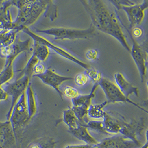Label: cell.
I'll return each instance as SVG.
<instances>
[{
    "label": "cell",
    "instance_id": "1",
    "mask_svg": "<svg viewBox=\"0 0 148 148\" xmlns=\"http://www.w3.org/2000/svg\"><path fill=\"white\" fill-rule=\"evenodd\" d=\"M89 14L95 28L113 37L128 52L130 47L118 18L101 0L79 1Z\"/></svg>",
    "mask_w": 148,
    "mask_h": 148
},
{
    "label": "cell",
    "instance_id": "2",
    "mask_svg": "<svg viewBox=\"0 0 148 148\" xmlns=\"http://www.w3.org/2000/svg\"><path fill=\"white\" fill-rule=\"evenodd\" d=\"M50 1H11L12 6L18 8V14L14 21V29L18 32L34 24L47 11Z\"/></svg>",
    "mask_w": 148,
    "mask_h": 148
},
{
    "label": "cell",
    "instance_id": "3",
    "mask_svg": "<svg viewBox=\"0 0 148 148\" xmlns=\"http://www.w3.org/2000/svg\"><path fill=\"white\" fill-rule=\"evenodd\" d=\"M36 31L40 34L51 35L56 40H75L78 39L89 40L94 37L95 34V28L92 23H91L89 27L87 29L52 27L44 29H36Z\"/></svg>",
    "mask_w": 148,
    "mask_h": 148
},
{
    "label": "cell",
    "instance_id": "4",
    "mask_svg": "<svg viewBox=\"0 0 148 148\" xmlns=\"http://www.w3.org/2000/svg\"><path fill=\"white\" fill-rule=\"evenodd\" d=\"M29 80L30 78L27 76L22 75L19 79L14 81V82H8L2 87L7 94L10 95L12 98L11 107L6 115L7 121L10 120L15 104L22 94L26 92L27 87L29 84Z\"/></svg>",
    "mask_w": 148,
    "mask_h": 148
},
{
    "label": "cell",
    "instance_id": "5",
    "mask_svg": "<svg viewBox=\"0 0 148 148\" xmlns=\"http://www.w3.org/2000/svg\"><path fill=\"white\" fill-rule=\"evenodd\" d=\"M98 85L101 88L104 92L108 103H115L119 102L130 103L140 109L142 110L145 111L146 113H148L146 110L141 108L139 105L131 101L129 98H127L122 93L121 90L114 82L103 78Z\"/></svg>",
    "mask_w": 148,
    "mask_h": 148
},
{
    "label": "cell",
    "instance_id": "6",
    "mask_svg": "<svg viewBox=\"0 0 148 148\" xmlns=\"http://www.w3.org/2000/svg\"><path fill=\"white\" fill-rule=\"evenodd\" d=\"M22 31H23L24 33L28 35L34 41H36V42H38L43 45H45V46L48 47L49 49H52L53 51H54L56 53H57L58 55L61 56L62 57L67 59L69 61L74 62L75 64L84 68L86 70L91 67L88 64L78 59L77 58L74 57V56H73L72 54L68 52L67 51H66L63 48L55 45L53 43H52V42H51L50 41L47 40L46 38H44L43 37L40 36L38 34H37L34 33L28 28V27L24 28L22 30Z\"/></svg>",
    "mask_w": 148,
    "mask_h": 148
},
{
    "label": "cell",
    "instance_id": "7",
    "mask_svg": "<svg viewBox=\"0 0 148 148\" xmlns=\"http://www.w3.org/2000/svg\"><path fill=\"white\" fill-rule=\"evenodd\" d=\"M30 119L25 92L22 94L15 104L9 121L11 122L15 133L16 130L25 126Z\"/></svg>",
    "mask_w": 148,
    "mask_h": 148
},
{
    "label": "cell",
    "instance_id": "8",
    "mask_svg": "<svg viewBox=\"0 0 148 148\" xmlns=\"http://www.w3.org/2000/svg\"><path fill=\"white\" fill-rule=\"evenodd\" d=\"M129 33L130 37L132 41V46L130 48V55L134 62L138 68L141 82L145 80L147 77V52H145L135 40L130 30L127 29Z\"/></svg>",
    "mask_w": 148,
    "mask_h": 148
},
{
    "label": "cell",
    "instance_id": "9",
    "mask_svg": "<svg viewBox=\"0 0 148 148\" xmlns=\"http://www.w3.org/2000/svg\"><path fill=\"white\" fill-rule=\"evenodd\" d=\"M30 44V39L22 41L16 38L12 44L0 49V57L6 58L5 66L9 64H13L14 60L19 54L29 51Z\"/></svg>",
    "mask_w": 148,
    "mask_h": 148
},
{
    "label": "cell",
    "instance_id": "10",
    "mask_svg": "<svg viewBox=\"0 0 148 148\" xmlns=\"http://www.w3.org/2000/svg\"><path fill=\"white\" fill-rule=\"evenodd\" d=\"M148 7V1L145 0L141 3H135L130 6H121L119 10H123L127 15L129 27L132 29L140 25L144 18L145 11Z\"/></svg>",
    "mask_w": 148,
    "mask_h": 148
},
{
    "label": "cell",
    "instance_id": "11",
    "mask_svg": "<svg viewBox=\"0 0 148 148\" xmlns=\"http://www.w3.org/2000/svg\"><path fill=\"white\" fill-rule=\"evenodd\" d=\"M141 144H138L122 135L104 139L92 148H140Z\"/></svg>",
    "mask_w": 148,
    "mask_h": 148
},
{
    "label": "cell",
    "instance_id": "12",
    "mask_svg": "<svg viewBox=\"0 0 148 148\" xmlns=\"http://www.w3.org/2000/svg\"><path fill=\"white\" fill-rule=\"evenodd\" d=\"M34 77L38 78L43 83L53 88L57 92L62 100H63V93L60 89V86L65 82L74 80V78L73 77L62 76L57 74L50 68L46 69V71L43 74L35 75Z\"/></svg>",
    "mask_w": 148,
    "mask_h": 148
},
{
    "label": "cell",
    "instance_id": "13",
    "mask_svg": "<svg viewBox=\"0 0 148 148\" xmlns=\"http://www.w3.org/2000/svg\"><path fill=\"white\" fill-rule=\"evenodd\" d=\"M15 140V133L10 121H0V148H9Z\"/></svg>",
    "mask_w": 148,
    "mask_h": 148
},
{
    "label": "cell",
    "instance_id": "14",
    "mask_svg": "<svg viewBox=\"0 0 148 148\" xmlns=\"http://www.w3.org/2000/svg\"><path fill=\"white\" fill-rule=\"evenodd\" d=\"M2 6L0 7V29L11 30L14 29V21L9 10L12 6L11 1H3Z\"/></svg>",
    "mask_w": 148,
    "mask_h": 148
},
{
    "label": "cell",
    "instance_id": "15",
    "mask_svg": "<svg viewBox=\"0 0 148 148\" xmlns=\"http://www.w3.org/2000/svg\"><path fill=\"white\" fill-rule=\"evenodd\" d=\"M114 79L116 85L127 98H129L132 94H134L137 97L139 96V90L138 88L133 86L129 83L121 73H115Z\"/></svg>",
    "mask_w": 148,
    "mask_h": 148
},
{
    "label": "cell",
    "instance_id": "16",
    "mask_svg": "<svg viewBox=\"0 0 148 148\" xmlns=\"http://www.w3.org/2000/svg\"><path fill=\"white\" fill-rule=\"evenodd\" d=\"M124 121V120L122 119L121 115L117 118V116H113L110 112H106L103 121L106 130L109 134H119Z\"/></svg>",
    "mask_w": 148,
    "mask_h": 148
},
{
    "label": "cell",
    "instance_id": "17",
    "mask_svg": "<svg viewBox=\"0 0 148 148\" xmlns=\"http://www.w3.org/2000/svg\"><path fill=\"white\" fill-rule=\"evenodd\" d=\"M99 87L98 84H94L90 92L87 95H79L75 98L72 99L73 107H84L88 109L92 104V99L95 95V91Z\"/></svg>",
    "mask_w": 148,
    "mask_h": 148
},
{
    "label": "cell",
    "instance_id": "18",
    "mask_svg": "<svg viewBox=\"0 0 148 148\" xmlns=\"http://www.w3.org/2000/svg\"><path fill=\"white\" fill-rule=\"evenodd\" d=\"M68 132L71 133L77 139L84 141L88 145H94L98 143L90 134L87 128L84 126L80 125L76 129L73 130H69Z\"/></svg>",
    "mask_w": 148,
    "mask_h": 148
},
{
    "label": "cell",
    "instance_id": "19",
    "mask_svg": "<svg viewBox=\"0 0 148 148\" xmlns=\"http://www.w3.org/2000/svg\"><path fill=\"white\" fill-rule=\"evenodd\" d=\"M26 98L28 114L30 119H31L37 112V103L34 93V90L29 84L26 90Z\"/></svg>",
    "mask_w": 148,
    "mask_h": 148
},
{
    "label": "cell",
    "instance_id": "20",
    "mask_svg": "<svg viewBox=\"0 0 148 148\" xmlns=\"http://www.w3.org/2000/svg\"><path fill=\"white\" fill-rule=\"evenodd\" d=\"M18 32L16 29L2 30L0 32V49L12 44L16 40V34Z\"/></svg>",
    "mask_w": 148,
    "mask_h": 148
},
{
    "label": "cell",
    "instance_id": "21",
    "mask_svg": "<svg viewBox=\"0 0 148 148\" xmlns=\"http://www.w3.org/2000/svg\"><path fill=\"white\" fill-rule=\"evenodd\" d=\"M63 121L69 128V130H73L81 125L72 108H69L63 112Z\"/></svg>",
    "mask_w": 148,
    "mask_h": 148
},
{
    "label": "cell",
    "instance_id": "22",
    "mask_svg": "<svg viewBox=\"0 0 148 148\" xmlns=\"http://www.w3.org/2000/svg\"><path fill=\"white\" fill-rule=\"evenodd\" d=\"M50 53L49 49L40 43L36 41H34L33 47V53L40 61L44 62L46 61Z\"/></svg>",
    "mask_w": 148,
    "mask_h": 148
},
{
    "label": "cell",
    "instance_id": "23",
    "mask_svg": "<svg viewBox=\"0 0 148 148\" xmlns=\"http://www.w3.org/2000/svg\"><path fill=\"white\" fill-rule=\"evenodd\" d=\"M108 104L107 101H105L98 104H91L88 109V116L94 119H103L106 112L104 110V108Z\"/></svg>",
    "mask_w": 148,
    "mask_h": 148
},
{
    "label": "cell",
    "instance_id": "24",
    "mask_svg": "<svg viewBox=\"0 0 148 148\" xmlns=\"http://www.w3.org/2000/svg\"><path fill=\"white\" fill-rule=\"evenodd\" d=\"M13 64H9L4 66L3 69L0 72V87L9 82L14 77Z\"/></svg>",
    "mask_w": 148,
    "mask_h": 148
},
{
    "label": "cell",
    "instance_id": "25",
    "mask_svg": "<svg viewBox=\"0 0 148 148\" xmlns=\"http://www.w3.org/2000/svg\"><path fill=\"white\" fill-rule=\"evenodd\" d=\"M39 62L40 61L38 59L34 54H32L28 60L25 67L22 70L21 74H22V75L27 76L31 79L34 75V68Z\"/></svg>",
    "mask_w": 148,
    "mask_h": 148
},
{
    "label": "cell",
    "instance_id": "26",
    "mask_svg": "<svg viewBox=\"0 0 148 148\" xmlns=\"http://www.w3.org/2000/svg\"><path fill=\"white\" fill-rule=\"evenodd\" d=\"M86 127L99 133L109 134L108 132H107V131L106 130L104 123L103 121H89L87 123Z\"/></svg>",
    "mask_w": 148,
    "mask_h": 148
},
{
    "label": "cell",
    "instance_id": "27",
    "mask_svg": "<svg viewBox=\"0 0 148 148\" xmlns=\"http://www.w3.org/2000/svg\"><path fill=\"white\" fill-rule=\"evenodd\" d=\"M86 75L89 79H90V80L94 83V84H98L103 78L101 72L91 67L86 69Z\"/></svg>",
    "mask_w": 148,
    "mask_h": 148
},
{
    "label": "cell",
    "instance_id": "28",
    "mask_svg": "<svg viewBox=\"0 0 148 148\" xmlns=\"http://www.w3.org/2000/svg\"><path fill=\"white\" fill-rule=\"evenodd\" d=\"M62 93L63 95H64V96H65L66 98L71 99L75 98L79 95L78 90L75 88L70 86H66L64 88L63 92Z\"/></svg>",
    "mask_w": 148,
    "mask_h": 148
},
{
    "label": "cell",
    "instance_id": "29",
    "mask_svg": "<svg viewBox=\"0 0 148 148\" xmlns=\"http://www.w3.org/2000/svg\"><path fill=\"white\" fill-rule=\"evenodd\" d=\"M89 78L86 74L79 73L77 74L75 77L74 78L75 84L78 86H83L87 84L89 81Z\"/></svg>",
    "mask_w": 148,
    "mask_h": 148
},
{
    "label": "cell",
    "instance_id": "30",
    "mask_svg": "<svg viewBox=\"0 0 148 148\" xmlns=\"http://www.w3.org/2000/svg\"><path fill=\"white\" fill-rule=\"evenodd\" d=\"M46 70L45 65L40 61L35 66L34 69V75L43 74Z\"/></svg>",
    "mask_w": 148,
    "mask_h": 148
},
{
    "label": "cell",
    "instance_id": "31",
    "mask_svg": "<svg viewBox=\"0 0 148 148\" xmlns=\"http://www.w3.org/2000/svg\"><path fill=\"white\" fill-rule=\"evenodd\" d=\"M86 57L90 61H95L98 56V51L95 49H92L88 50L86 52Z\"/></svg>",
    "mask_w": 148,
    "mask_h": 148
},
{
    "label": "cell",
    "instance_id": "32",
    "mask_svg": "<svg viewBox=\"0 0 148 148\" xmlns=\"http://www.w3.org/2000/svg\"><path fill=\"white\" fill-rule=\"evenodd\" d=\"M132 31H130L131 34H132L133 37H136V38H139L143 34V30L141 29L140 27H135L133 28L132 29Z\"/></svg>",
    "mask_w": 148,
    "mask_h": 148
},
{
    "label": "cell",
    "instance_id": "33",
    "mask_svg": "<svg viewBox=\"0 0 148 148\" xmlns=\"http://www.w3.org/2000/svg\"><path fill=\"white\" fill-rule=\"evenodd\" d=\"M8 95L2 87H0V101H4L7 99Z\"/></svg>",
    "mask_w": 148,
    "mask_h": 148
},
{
    "label": "cell",
    "instance_id": "34",
    "mask_svg": "<svg viewBox=\"0 0 148 148\" xmlns=\"http://www.w3.org/2000/svg\"><path fill=\"white\" fill-rule=\"evenodd\" d=\"M93 145L84 144V145H68L65 148H92Z\"/></svg>",
    "mask_w": 148,
    "mask_h": 148
},
{
    "label": "cell",
    "instance_id": "35",
    "mask_svg": "<svg viewBox=\"0 0 148 148\" xmlns=\"http://www.w3.org/2000/svg\"><path fill=\"white\" fill-rule=\"evenodd\" d=\"M29 148H43L42 146L39 143H34L32 144Z\"/></svg>",
    "mask_w": 148,
    "mask_h": 148
},
{
    "label": "cell",
    "instance_id": "36",
    "mask_svg": "<svg viewBox=\"0 0 148 148\" xmlns=\"http://www.w3.org/2000/svg\"><path fill=\"white\" fill-rule=\"evenodd\" d=\"M140 148H148V142H146V143L143 146H141Z\"/></svg>",
    "mask_w": 148,
    "mask_h": 148
}]
</instances>
